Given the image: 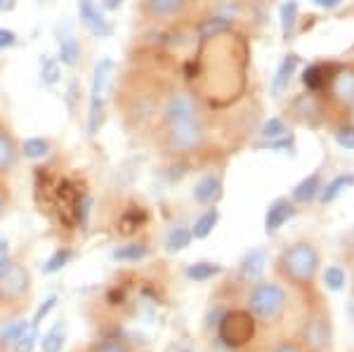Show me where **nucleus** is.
I'll use <instances>...</instances> for the list:
<instances>
[{
    "instance_id": "27",
    "label": "nucleus",
    "mask_w": 354,
    "mask_h": 352,
    "mask_svg": "<svg viewBox=\"0 0 354 352\" xmlns=\"http://www.w3.org/2000/svg\"><path fill=\"white\" fill-rule=\"evenodd\" d=\"M36 324H31V322H24V326H21V331L17 333V338L12 340V350L15 352H31L33 345H36Z\"/></svg>"
},
{
    "instance_id": "16",
    "label": "nucleus",
    "mask_w": 354,
    "mask_h": 352,
    "mask_svg": "<svg viewBox=\"0 0 354 352\" xmlns=\"http://www.w3.org/2000/svg\"><path fill=\"white\" fill-rule=\"evenodd\" d=\"M319 192H322V175L312 173V175H307L305 180H300V183L293 187V192H290V201L310 203V201H314V198L319 196Z\"/></svg>"
},
{
    "instance_id": "24",
    "label": "nucleus",
    "mask_w": 354,
    "mask_h": 352,
    "mask_svg": "<svg viewBox=\"0 0 354 352\" xmlns=\"http://www.w3.org/2000/svg\"><path fill=\"white\" fill-rule=\"evenodd\" d=\"M222 275V265L218 263H208V260H201V263H194L187 268V277L194 281H208L213 277Z\"/></svg>"
},
{
    "instance_id": "43",
    "label": "nucleus",
    "mask_w": 354,
    "mask_h": 352,
    "mask_svg": "<svg viewBox=\"0 0 354 352\" xmlns=\"http://www.w3.org/2000/svg\"><path fill=\"white\" fill-rule=\"evenodd\" d=\"M340 3L342 0H314V5H317V8H324V10H335Z\"/></svg>"
},
{
    "instance_id": "22",
    "label": "nucleus",
    "mask_w": 354,
    "mask_h": 352,
    "mask_svg": "<svg viewBox=\"0 0 354 352\" xmlns=\"http://www.w3.org/2000/svg\"><path fill=\"white\" fill-rule=\"evenodd\" d=\"M333 95L340 102H354V71H340L333 78Z\"/></svg>"
},
{
    "instance_id": "12",
    "label": "nucleus",
    "mask_w": 354,
    "mask_h": 352,
    "mask_svg": "<svg viewBox=\"0 0 354 352\" xmlns=\"http://www.w3.org/2000/svg\"><path fill=\"white\" fill-rule=\"evenodd\" d=\"M222 196V180L218 175H205L194 185V201L201 206H213L215 201Z\"/></svg>"
},
{
    "instance_id": "21",
    "label": "nucleus",
    "mask_w": 354,
    "mask_h": 352,
    "mask_svg": "<svg viewBox=\"0 0 354 352\" xmlns=\"http://www.w3.org/2000/svg\"><path fill=\"white\" fill-rule=\"evenodd\" d=\"M19 154L28 161H43L50 154V142L45 138H26L19 145Z\"/></svg>"
},
{
    "instance_id": "36",
    "label": "nucleus",
    "mask_w": 354,
    "mask_h": 352,
    "mask_svg": "<svg viewBox=\"0 0 354 352\" xmlns=\"http://www.w3.org/2000/svg\"><path fill=\"white\" fill-rule=\"evenodd\" d=\"M335 140H338V145L345 147V149H354V128H340L338 133H335Z\"/></svg>"
},
{
    "instance_id": "37",
    "label": "nucleus",
    "mask_w": 354,
    "mask_h": 352,
    "mask_svg": "<svg viewBox=\"0 0 354 352\" xmlns=\"http://www.w3.org/2000/svg\"><path fill=\"white\" fill-rule=\"evenodd\" d=\"M55 305H57V296H50L48 300H45V305H43V308H38V312H36V317H33V322H31V324H36V326L41 324V322L45 319V317H48V312L53 310Z\"/></svg>"
},
{
    "instance_id": "31",
    "label": "nucleus",
    "mask_w": 354,
    "mask_h": 352,
    "mask_svg": "<svg viewBox=\"0 0 354 352\" xmlns=\"http://www.w3.org/2000/svg\"><path fill=\"white\" fill-rule=\"evenodd\" d=\"M88 352H130V348L121 338H102V340H95L88 348Z\"/></svg>"
},
{
    "instance_id": "6",
    "label": "nucleus",
    "mask_w": 354,
    "mask_h": 352,
    "mask_svg": "<svg viewBox=\"0 0 354 352\" xmlns=\"http://www.w3.org/2000/svg\"><path fill=\"white\" fill-rule=\"evenodd\" d=\"M78 21L85 26V31L90 33L97 41H104V38L113 36V24L109 17L104 15V10L97 5V0H78Z\"/></svg>"
},
{
    "instance_id": "9",
    "label": "nucleus",
    "mask_w": 354,
    "mask_h": 352,
    "mask_svg": "<svg viewBox=\"0 0 354 352\" xmlns=\"http://www.w3.org/2000/svg\"><path fill=\"white\" fill-rule=\"evenodd\" d=\"M300 338L307 348L312 350H326L330 345V324L326 317L317 315L305 319V324L300 328Z\"/></svg>"
},
{
    "instance_id": "13",
    "label": "nucleus",
    "mask_w": 354,
    "mask_h": 352,
    "mask_svg": "<svg viewBox=\"0 0 354 352\" xmlns=\"http://www.w3.org/2000/svg\"><path fill=\"white\" fill-rule=\"evenodd\" d=\"M265 265H267V248H253V251L245 253V258L241 260V279L245 281H258L265 272Z\"/></svg>"
},
{
    "instance_id": "26",
    "label": "nucleus",
    "mask_w": 354,
    "mask_h": 352,
    "mask_svg": "<svg viewBox=\"0 0 354 352\" xmlns=\"http://www.w3.org/2000/svg\"><path fill=\"white\" fill-rule=\"evenodd\" d=\"M62 78V64L57 62V57L53 55H43L41 57V81L43 85H57Z\"/></svg>"
},
{
    "instance_id": "28",
    "label": "nucleus",
    "mask_w": 354,
    "mask_h": 352,
    "mask_svg": "<svg viewBox=\"0 0 354 352\" xmlns=\"http://www.w3.org/2000/svg\"><path fill=\"white\" fill-rule=\"evenodd\" d=\"M43 352H62L64 348V322H57L41 340Z\"/></svg>"
},
{
    "instance_id": "5",
    "label": "nucleus",
    "mask_w": 354,
    "mask_h": 352,
    "mask_svg": "<svg viewBox=\"0 0 354 352\" xmlns=\"http://www.w3.org/2000/svg\"><path fill=\"white\" fill-rule=\"evenodd\" d=\"M31 293V272L10 260L0 270V303H21Z\"/></svg>"
},
{
    "instance_id": "46",
    "label": "nucleus",
    "mask_w": 354,
    "mask_h": 352,
    "mask_svg": "<svg viewBox=\"0 0 354 352\" xmlns=\"http://www.w3.org/2000/svg\"><path fill=\"white\" fill-rule=\"evenodd\" d=\"M180 352H192V350H180Z\"/></svg>"
},
{
    "instance_id": "3",
    "label": "nucleus",
    "mask_w": 354,
    "mask_h": 352,
    "mask_svg": "<svg viewBox=\"0 0 354 352\" xmlns=\"http://www.w3.org/2000/svg\"><path fill=\"white\" fill-rule=\"evenodd\" d=\"M279 268H281L283 277H288L293 284L307 286V284H312V279L317 277V270H319L317 248L307 241L293 243V246H288L286 251L281 253Z\"/></svg>"
},
{
    "instance_id": "11",
    "label": "nucleus",
    "mask_w": 354,
    "mask_h": 352,
    "mask_svg": "<svg viewBox=\"0 0 354 352\" xmlns=\"http://www.w3.org/2000/svg\"><path fill=\"white\" fill-rule=\"evenodd\" d=\"M81 57H83V48L81 41H78L73 33H62L57 38V62L62 66H68V69H76L81 64Z\"/></svg>"
},
{
    "instance_id": "8",
    "label": "nucleus",
    "mask_w": 354,
    "mask_h": 352,
    "mask_svg": "<svg viewBox=\"0 0 354 352\" xmlns=\"http://www.w3.org/2000/svg\"><path fill=\"white\" fill-rule=\"evenodd\" d=\"M165 121L168 126H175V123H192L198 121V104L192 95L180 93L173 95L165 104Z\"/></svg>"
},
{
    "instance_id": "29",
    "label": "nucleus",
    "mask_w": 354,
    "mask_h": 352,
    "mask_svg": "<svg viewBox=\"0 0 354 352\" xmlns=\"http://www.w3.org/2000/svg\"><path fill=\"white\" fill-rule=\"evenodd\" d=\"M71 258H73V251L71 248H57V251L50 255L48 258V263H45V268L43 272L45 275H55V272H59V270H64L68 263H71Z\"/></svg>"
},
{
    "instance_id": "33",
    "label": "nucleus",
    "mask_w": 354,
    "mask_h": 352,
    "mask_svg": "<svg viewBox=\"0 0 354 352\" xmlns=\"http://www.w3.org/2000/svg\"><path fill=\"white\" fill-rule=\"evenodd\" d=\"M322 73H324V69H322V66H319V64L307 66L305 73H302V83H305L310 90L319 88V85H322Z\"/></svg>"
},
{
    "instance_id": "14",
    "label": "nucleus",
    "mask_w": 354,
    "mask_h": 352,
    "mask_svg": "<svg viewBox=\"0 0 354 352\" xmlns=\"http://www.w3.org/2000/svg\"><path fill=\"white\" fill-rule=\"evenodd\" d=\"M187 8V0H147L145 10L151 19H173L182 15Z\"/></svg>"
},
{
    "instance_id": "45",
    "label": "nucleus",
    "mask_w": 354,
    "mask_h": 352,
    "mask_svg": "<svg viewBox=\"0 0 354 352\" xmlns=\"http://www.w3.org/2000/svg\"><path fill=\"white\" fill-rule=\"evenodd\" d=\"M5 10V0H0V12H3Z\"/></svg>"
},
{
    "instance_id": "44",
    "label": "nucleus",
    "mask_w": 354,
    "mask_h": 352,
    "mask_svg": "<svg viewBox=\"0 0 354 352\" xmlns=\"http://www.w3.org/2000/svg\"><path fill=\"white\" fill-rule=\"evenodd\" d=\"M350 317H352V319H354V296L350 298Z\"/></svg>"
},
{
    "instance_id": "25",
    "label": "nucleus",
    "mask_w": 354,
    "mask_h": 352,
    "mask_svg": "<svg viewBox=\"0 0 354 352\" xmlns=\"http://www.w3.org/2000/svg\"><path fill=\"white\" fill-rule=\"evenodd\" d=\"M350 187H354V175H352V173L338 175V178L330 180V183L326 185V189L322 192V201H324V203L335 201V198H338L345 189H350Z\"/></svg>"
},
{
    "instance_id": "34",
    "label": "nucleus",
    "mask_w": 354,
    "mask_h": 352,
    "mask_svg": "<svg viewBox=\"0 0 354 352\" xmlns=\"http://www.w3.org/2000/svg\"><path fill=\"white\" fill-rule=\"evenodd\" d=\"M17 43H19L17 31H12V28H8V26H0V53H5V50H12Z\"/></svg>"
},
{
    "instance_id": "35",
    "label": "nucleus",
    "mask_w": 354,
    "mask_h": 352,
    "mask_svg": "<svg viewBox=\"0 0 354 352\" xmlns=\"http://www.w3.org/2000/svg\"><path fill=\"white\" fill-rule=\"evenodd\" d=\"M78 95H81V85H78V81H71L66 88V106H68V113H71V116H73V111H76Z\"/></svg>"
},
{
    "instance_id": "19",
    "label": "nucleus",
    "mask_w": 354,
    "mask_h": 352,
    "mask_svg": "<svg viewBox=\"0 0 354 352\" xmlns=\"http://www.w3.org/2000/svg\"><path fill=\"white\" fill-rule=\"evenodd\" d=\"M147 255H149V246H147L145 241H130L113 251V260H121V263H140Z\"/></svg>"
},
{
    "instance_id": "17",
    "label": "nucleus",
    "mask_w": 354,
    "mask_h": 352,
    "mask_svg": "<svg viewBox=\"0 0 354 352\" xmlns=\"http://www.w3.org/2000/svg\"><path fill=\"white\" fill-rule=\"evenodd\" d=\"M295 66H298V55L290 53L281 59V64H279V69L272 78V95L274 98H279V95L288 88L290 78H293V73H295Z\"/></svg>"
},
{
    "instance_id": "18",
    "label": "nucleus",
    "mask_w": 354,
    "mask_h": 352,
    "mask_svg": "<svg viewBox=\"0 0 354 352\" xmlns=\"http://www.w3.org/2000/svg\"><path fill=\"white\" fill-rule=\"evenodd\" d=\"M279 21H281V36L283 41H290L298 24V0H286V3L279 8Z\"/></svg>"
},
{
    "instance_id": "38",
    "label": "nucleus",
    "mask_w": 354,
    "mask_h": 352,
    "mask_svg": "<svg viewBox=\"0 0 354 352\" xmlns=\"http://www.w3.org/2000/svg\"><path fill=\"white\" fill-rule=\"evenodd\" d=\"M21 326H24V322H19V324L10 326L8 331H3V333H0V345H12V340L17 338V333L21 331Z\"/></svg>"
},
{
    "instance_id": "1",
    "label": "nucleus",
    "mask_w": 354,
    "mask_h": 352,
    "mask_svg": "<svg viewBox=\"0 0 354 352\" xmlns=\"http://www.w3.org/2000/svg\"><path fill=\"white\" fill-rule=\"evenodd\" d=\"M113 73H116V62L111 57H100L95 62L93 81H90V95H88V135H95L102 130L104 123V106H106V93L111 88Z\"/></svg>"
},
{
    "instance_id": "40",
    "label": "nucleus",
    "mask_w": 354,
    "mask_h": 352,
    "mask_svg": "<svg viewBox=\"0 0 354 352\" xmlns=\"http://www.w3.org/2000/svg\"><path fill=\"white\" fill-rule=\"evenodd\" d=\"M10 263V248H8V239H0V270Z\"/></svg>"
},
{
    "instance_id": "30",
    "label": "nucleus",
    "mask_w": 354,
    "mask_h": 352,
    "mask_svg": "<svg viewBox=\"0 0 354 352\" xmlns=\"http://www.w3.org/2000/svg\"><path fill=\"white\" fill-rule=\"evenodd\" d=\"M286 133H288V126L283 123V118H279V116H272L260 130V135H262V140H265V142L281 140V138H286Z\"/></svg>"
},
{
    "instance_id": "15",
    "label": "nucleus",
    "mask_w": 354,
    "mask_h": 352,
    "mask_svg": "<svg viewBox=\"0 0 354 352\" xmlns=\"http://www.w3.org/2000/svg\"><path fill=\"white\" fill-rule=\"evenodd\" d=\"M19 145L12 138V133L0 130V173H10L19 163Z\"/></svg>"
},
{
    "instance_id": "4",
    "label": "nucleus",
    "mask_w": 354,
    "mask_h": 352,
    "mask_svg": "<svg viewBox=\"0 0 354 352\" xmlns=\"http://www.w3.org/2000/svg\"><path fill=\"white\" fill-rule=\"evenodd\" d=\"M220 340L227 348H241L255 333V322L248 310H227L218 322Z\"/></svg>"
},
{
    "instance_id": "41",
    "label": "nucleus",
    "mask_w": 354,
    "mask_h": 352,
    "mask_svg": "<svg viewBox=\"0 0 354 352\" xmlns=\"http://www.w3.org/2000/svg\"><path fill=\"white\" fill-rule=\"evenodd\" d=\"M125 0H102V10H106V12H116L118 8H123Z\"/></svg>"
},
{
    "instance_id": "10",
    "label": "nucleus",
    "mask_w": 354,
    "mask_h": 352,
    "mask_svg": "<svg viewBox=\"0 0 354 352\" xmlns=\"http://www.w3.org/2000/svg\"><path fill=\"white\" fill-rule=\"evenodd\" d=\"M293 215H295L293 201H288V198H277V201H272L265 213V232L267 234H277Z\"/></svg>"
},
{
    "instance_id": "42",
    "label": "nucleus",
    "mask_w": 354,
    "mask_h": 352,
    "mask_svg": "<svg viewBox=\"0 0 354 352\" xmlns=\"http://www.w3.org/2000/svg\"><path fill=\"white\" fill-rule=\"evenodd\" d=\"M8 203H10L8 189H5V187L0 185V218H3V215H5V211H8Z\"/></svg>"
},
{
    "instance_id": "39",
    "label": "nucleus",
    "mask_w": 354,
    "mask_h": 352,
    "mask_svg": "<svg viewBox=\"0 0 354 352\" xmlns=\"http://www.w3.org/2000/svg\"><path fill=\"white\" fill-rule=\"evenodd\" d=\"M272 352H305V350L298 343H293V340H281L279 345H274Z\"/></svg>"
},
{
    "instance_id": "2",
    "label": "nucleus",
    "mask_w": 354,
    "mask_h": 352,
    "mask_svg": "<svg viewBox=\"0 0 354 352\" xmlns=\"http://www.w3.org/2000/svg\"><path fill=\"white\" fill-rule=\"evenodd\" d=\"M286 300L288 296L283 291V286H279L274 281H258L250 288L248 298H245V310L253 315V319L270 324V322H277L283 315Z\"/></svg>"
},
{
    "instance_id": "20",
    "label": "nucleus",
    "mask_w": 354,
    "mask_h": 352,
    "mask_svg": "<svg viewBox=\"0 0 354 352\" xmlns=\"http://www.w3.org/2000/svg\"><path fill=\"white\" fill-rule=\"evenodd\" d=\"M220 223V211L218 208H208L203 215H198L196 223L192 227V237L194 239H205V237L213 234L215 225Z\"/></svg>"
},
{
    "instance_id": "32",
    "label": "nucleus",
    "mask_w": 354,
    "mask_h": 352,
    "mask_svg": "<svg viewBox=\"0 0 354 352\" xmlns=\"http://www.w3.org/2000/svg\"><path fill=\"white\" fill-rule=\"evenodd\" d=\"M324 284H326L330 291H340V288L345 286V272H342L338 265H333V268H328L324 272Z\"/></svg>"
},
{
    "instance_id": "23",
    "label": "nucleus",
    "mask_w": 354,
    "mask_h": 352,
    "mask_svg": "<svg viewBox=\"0 0 354 352\" xmlns=\"http://www.w3.org/2000/svg\"><path fill=\"white\" fill-rule=\"evenodd\" d=\"M192 230L189 227H175V230H170V234L165 237V251L168 253H180L185 251L187 246L192 243Z\"/></svg>"
},
{
    "instance_id": "7",
    "label": "nucleus",
    "mask_w": 354,
    "mask_h": 352,
    "mask_svg": "<svg viewBox=\"0 0 354 352\" xmlns=\"http://www.w3.org/2000/svg\"><path fill=\"white\" fill-rule=\"evenodd\" d=\"M203 138H205V133L198 121L175 123V126H168L165 145H168L170 151H194L203 145Z\"/></svg>"
}]
</instances>
